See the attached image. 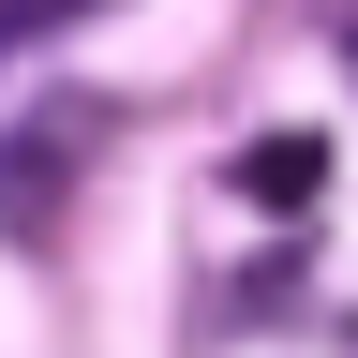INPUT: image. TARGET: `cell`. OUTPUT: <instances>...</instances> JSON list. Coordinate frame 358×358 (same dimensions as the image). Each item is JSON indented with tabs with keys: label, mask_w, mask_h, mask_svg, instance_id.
Returning a JSON list of instances; mask_svg holds the SVG:
<instances>
[{
	"label": "cell",
	"mask_w": 358,
	"mask_h": 358,
	"mask_svg": "<svg viewBox=\"0 0 358 358\" xmlns=\"http://www.w3.org/2000/svg\"><path fill=\"white\" fill-rule=\"evenodd\" d=\"M75 150H90V90H60L45 120H15L0 134V224H45L75 194Z\"/></svg>",
	"instance_id": "cell-1"
},
{
	"label": "cell",
	"mask_w": 358,
	"mask_h": 358,
	"mask_svg": "<svg viewBox=\"0 0 358 358\" xmlns=\"http://www.w3.org/2000/svg\"><path fill=\"white\" fill-rule=\"evenodd\" d=\"M239 194H254V209H284V224H299L313 194H329V134H254V150H239Z\"/></svg>",
	"instance_id": "cell-2"
},
{
	"label": "cell",
	"mask_w": 358,
	"mask_h": 358,
	"mask_svg": "<svg viewBox=\"0 0 358 358\" xmlns=\"http://www.w3.org/2000/svg\"><path fill=\"white\" fill-rule=\"evenodd\" d=\"M75 15H105V0H0V45H45V30H75Z\"/></svg>",
	"instance_id": "cell-3"
}]
</instances>
